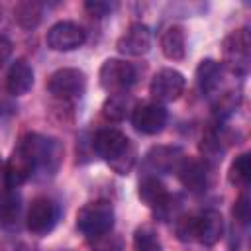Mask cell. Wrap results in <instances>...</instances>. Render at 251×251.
Returning <instances> with one entry per match:
<instances>
[{
  "label": "cell",
  "instance_id": "cell-1",
  "mask_svg": "<svg viewBox=\"0 0 251 251\" xmlns=\"http://www.w3.org/2000/svg\"><path fill=\"white\" fill-rule=\"evenodd\" d=\"M94 151L118 173V175H127L129 169L135 163V149L131 141L122 133L120 129L114 127H104L94 135Z\"/></svg>",
  "mask_w": 251,
  "mask_h": 251
},
{
  "label": "cell",
  "instance_id": "cell-2",
  "mask_svg": "<svg viewBox=\"0 0 251 251\" xmlns=\"http://www.w3.org/2000/svg\"><path fill=\"white\" fill-rule=\"evenodd\" d=\"M114 206L108 200H94L76 212V227L88 239H102L114 227Z\"/></svg>",
  "mask_w": 251,
  "mask_h": 251
},
{
  "label": "cell",
  "instance_id": "cell-3",
  "mask_svg": "<svg viewBox=\"0 0 251 251\" xmlns=\"http://www.w3.org/2000/svg\"><path fill=\"white\" fill-rule=\"evenodd\" d=\"M35 163V171L53 175L63 159V145L55 137H45L39 133H27L20 141Z\"/></svg>",
  "mask_w": 251,
  "mask_h": 251
},
{
  "label": "cell",
  "instance_id": "cell-4",
  "mask_svg": "<svg viewBox=\"0 0 251 251\" xmlns=\"http://www.w3.org/2000/svg\"><path fill=\"white\" fill-rule=\"evenodd\" d=\"M222 55L226 67L233 75H245L249 71V57H251V37L247 27H239L226 35L222 43Z\"/></svg>",
  "mask_w": 251,
  "mask_h": 251
},
{
  "label": "cell",
  "instance_id": "cell-5",
  "mask_svg": "<svg viewBox=\"0 0 251 251\" xmlns=\"http://www.w3.org/2000/svg\"><path fill=\"white\" fill-rule=\"evenodd\" d=\"M47 90L49 94H53L63 102L80 98L86 90V75L80 69H73V67L57 69L47 78Z\"/></svg>",
  "mask_w": 251,
  "mask_h": 251
},
{
  "label": "cell",
  "instance_id": "cell-6",
  "mask_svg": "<svg viewBox=\"0 0 251 251\" xmlns=\"http://www.w3.org/2000/svg\"><path fill=\"white\" fill-rule=\"evenodd\" d=\"M135 67L124 59H106L98 71V80L100 86L110 92H126L133 82H135Z\"/></svg>",
  "mask_w": 251,
  "mask_h": 251
},
{
  "label": "cell",
  "instance_id": "cell-7",
  "mask_svg": "<svg viewBox=\"0 0 251 251\" xmlns=\"http://www.w3.org/2000/svg\"><path fill=\"white\" fill-rule=\"evenodd\" d=\"M59 220V204L47 196H37L31 200L27 214H25V226L35 235L49 233Z\"/></svg>",
  "mask_w": 251,
  "mask_h": 251
},
{
  "label": "cell",
  "instance_id": "cell-8",
  "mask_svg": "<svg viewBox=\"0 0 251 251\" xmlns=\"http://www.w3.org/2000/svg\"><path fill=\"white\" fill-rule=\"evenodd\" d=\"M184 86H186V80L182 73H178L176 69H161L151 78L149 94L157 104L175 102L184 92Z\"/></svg>",
  "mask_w": 251,
  "mask_h": 251
},
{
  "label": "cell",
  "instance_id": "cell-9",
  "mask_svg": "<svg viewBox=\"0 0 251 251\" xmlns=\"http://www.w3.org/2000/svg\"><path fill=\"white\" fill-rule=\"evenodd\" d=\"M167 120H169L167 108L157 102H143L133 106L131 110V126L143 135H155L163 131Z\"/></svg>",
  "mask_w": 251,
  "mask_h": 251
},
{
  "label": "cell",
  "instance_id": "cell-10",
  "mask_svg": "<svg viewBox=\"0 0 251 251\" xmlns=\"http://www.w3.org/2000/svg\"><path fill=\"white\" fill-rule=\"evenodd\" d=\"M84 41H86L84 29L76 22H69V20L57 22L55 25H51L45 35V43L53 51H73V49H78Z\"/></svg>",
  "mask_w": 251,
  "mask_h": 251
},
{
  "label": "cell",
  "instance_id": "cell-11",
  "mask_svg": "<svg viewBox=\"0 0 251 251\" xmlns=\"http://www.w3.org/2000/svg\"><path fill=\"white\" fill-rule=\"evenodd\" d=\"M224 235V218L218 210H204L198 216H192V241L212 247Z\"/></svg>",
  "mask_w": 251,
  "mask_h": 251
},
{
  "label": "cell",
  "instance_id": "cell-12",
  "mask_svg": "<svg viewBox=\"0 0 251 251\" xmlns=\"http://www.w3.org/2000/svg\"><path fill=\"white\" fill-rule=\"evenodd\" d=\"M33 173H35V163H33L31 155L25 151V147L22 143H18V147L12 151V155L4 167V182L12 188H18Z\"/></svg>",
  "mask_w": 251,
  "mask_h": 251
},
{
  "label": "cell",
  "instance_id": "cell-13",
  "mask_svg": "<svg viewBox=\"0 0 251 251\" xmlns=\"http://www.w3.org/2000/svg\"><path fill=\"white\" fill-rule=\"evenodd\" d=\"M151 29L145 24H131L126 33L116 41V49L127 57H141L151 49Z\"/></svg>",
  "mask_w": 251,
  "mask_h": 251
},
{
  "label": "cell",
  "instance_id": "cell-14",
  "mask_svg": "<svg viewBox=\"0 0 251 251\" xmlns=\"http://www.w3.org/2000/svg\"><path fill=\"white\" fill-rule=\"evenodd\" d=\"M175 173H176L180 184L192 194H200L208 186V167L204 161H200L196 157H184Z\"/></svg>",
  "mask_w": 251,
  "mask_h": 251
},
{
  "label": "cell",
  "instance_id": "cell-15",
  "mask_svg": "<svg viewBox=\"0 0 251 251\" xmlns=\"http://www.w3.org/2000/svg\"><path fill=\"white\" fill-rule=\"evenodd\" d=\"M184 159V153L176 145H155L145 153V167L151 173H175Z\"/></svg>",
  "mask_w": 251,
  "mask_h": 251
},
{
  "label": "cell",
  "instance_id": "cell-16",
  "mask_svg": "<svg viewBox=\"0 0 251 251\" xmlns=\"http://www.w3.org/2000/svg\"><path fill=\"white\" fill-rule=\"evenodd\" d=\"M33 86V69L25 59H16L6 75V90L12 96H22Z\"/></svg>",
  "mask_w": 251,
  "mask_h": 251
},
{
  "label": "cell",
  "instance_id": "cell-17",
  "mask_svg": "<svg viewBox=\"0 0 251 251\" xmlns=\"http://www.w3.org/2000/svg\"><path fill=\"white\" fill-rule=\"evenodd\" d=\"M137 194H139V198H141L149 208L155 210V214H159V212L171 202V198H173V194L165 188V184H163L157 176H151V175L145 176V178L139 182Z\"/></svg>",
  "mask_w": 251,
  "mask_h": 251
},
{
  "label": "cell",
  "instance_id": "cell-18",
  "mask_svg": "<svg viewBox=\"0 0 251 251\" xmlns=\"http://www.w3.org/2000/svg\"><path fill=\"white\" fill-rule=\"evenodd\" d=\"M222 75L224 69L218 61L214 59H202L198 69H196V82L200 86V90L208 96H216L218 88L222 84Z\"/></svg>",
  "mask_w": 251,
  "mask_h": 251
},
{
  "label": "cell",
  "instance_id": "cell-19",
  "mask_svg": "<svg viewBox=\"0 0 251 251\" xmlns=\"http://www.w3.org/2000/svg\"><path fill=\"white\" fill-rule=\"evenodd\" d=\"M161 51L169 61H182L186 55V37L184 29L176 24L169 25L161 35Z\"/></svg>",
  "mask_w": 251,
  "mask_h": 251
},
{
  "label": "cell",
  "instance_id": "cell-20",
  "mask_svg": "<svg viewBox=\"0 0 251 251\" xmlns=\"http://www.w3.org/2000/svg\"><path fill=\"white\" fill-rule=\"evenodd\" d=\"M129 110H133V100L129 94L126 92L110 94L102 104V118L108 122H122L126 120Z\"/></svg>",
  "mask_w": 251,
  "mask_h": 251
},
{
  "label": "cell",
  "instance_id": "cell-21",
  "mask_svg": "<svg viewBox=\"0 0 251 251\" xmlns=\"http://www.w3.org/2000/svg\"><path fill=\"white\" fill-rule=\"evenodd\" d=\"M18 216H20V196L16 194V188L4 182V186L0 188V226L2 227L14 226L18 222Z\"/></svg>",
  "mask_w": 251,
  "mask_h": 251
},
{
  "label": "cell",
  "instance_id": "cell-22",
  "mask_svg": "<svg viewBox=\"0 0 251 251\" xmlns=\"http://www.w3.org/2000/svg\"><path fill=\"white\" fill-rule=\"evenodd\" d=\"M43 16V6L39 2L33 0H24L18 2L14 8V20L24 27V29H31L41 22Z\"/></svg>",
  "mask_w": 251,
  "mask_h": 251
},
{
  "label": "cell",
  "instance_id": "cell-23",
  "mask_svg": "<svg viewBox=\"0 0 251 251\" xmlns=\"http://www.w3.org/2000/svg\"><path fill=\"white\" fill-rule=\"evenodd\" d=\"M239 104H241V92L235 88H226L214 96L212 108H214V114L222 120V118L231 116L239 108Z\"/></svg>",
  "mask_w": 251,
  "mask_h": 251
},
{
  "label": "cell",
  "instance_id": "cell-24",
  "mask_svg": "<svg viewBox=\"0 0 251 251\" xmlns=\"http://www.w3.org/2000/svg\"><path fill=\"white\" fill-rule=\"evenodd\" d=\"M249 178H251V155L249 153H241L231 161V165L227 169V180L233 186L245 188Z\"/></svg>",
  "mask_w": 251,
  "mask_h": 251
},
{
  "label": "cell",
  "instance_id": "cell-25",
  "mask_svg": "<svg viewBox=\"0 0 251 251\" xmlns=\"http://www.w3.org/2000/svg\"><path fill=\"white\" fill-rule=\"evenodd\" d=\"M133 251H163L157 233L149 226H141L133 237Z\"/></svg>",
  "mask_w": 251,
  "mask_h": 251
},
{
  "label": "cell",
  "instance_id": "cell-26",
  "mask_svg": "<svg viewBox=\"0 0 251 251\" xmlns=\"http://www.w3.org/2000/svg\"><path fill=\"white\" fill-rule=\"evenodd\" d=\"M233 218L239 222V224H249V218H251V202H249V196L247 192H243L237 200H235V206H233Z\"/></svg>",
  "mask_w": 251,
  "mask_h": 251
},
{
  "label": "cell",
  "instance_id": "cell-27",
  "mask_svg": "<svg viewBox=\"0 0 251 251\" xmlns=\"http://www.w3.org/2000/svg\"><path fill=\"white\" fill-rule=\"evenodd\" d=\"M84 8H86V12H88L90 16H94V18H104V16H108V14L112 12L114 4L94 0V2H86V4H84Z\"/></svg>",
  "mask_w": 251,
  "mask_h": 251
},
{
  "label": "cell",
  "instance_id": "cell-28",
  "mask_svg": "<svg viewBox=\"0 0 251 251\" xmlns=\"http://www.w3.org/2000/svg\"><path fill=\"white\" fill-rule=\"evenodd\" d=\"M12 41L6 37V35H0V67L10 59V55H12Z\"/></svg>",
  "mask_w": 251,
  "mask_h": 251
},
{
  "label": "cell",
  "instance_id": "cell-29",
  "mask_svg": "<svg viewBox=\"0 0 251 251\" xmlns=\"http://www.w3.org/2000/svg\"><path fill=\"white\" fill-rule=\"evenodd\" d=\"M0 22H2V6H0Z\"/></svg>",
  "mask_w": 251,
  "mask_h": 251
},
{
  "label": "cell",
  "instance_id": "cell-30",
  "mask_svg": "<svg viewBox=\"0 0 251 251\" xmlns=\"http://www.w3.org/2000/svg\"><path fill=\"white\" fill-rule=\"evenodd\" d=\"M0 171H2V159H0Z\"/></svg>",
  "mask_w": 251,
  "mask_h": 251
}]
</instances>
